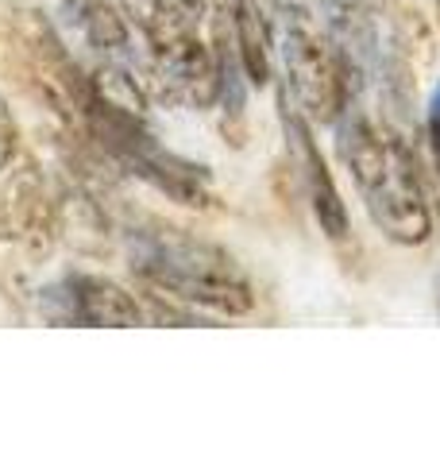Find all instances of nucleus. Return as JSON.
I'll use <instances>...</instances> for the list:
<instances>
[{
	"mask_svg": "<svg viewBox=\"0 0 440 464\" xmlns=\"http://www.w3.org/2000/svg\"><path fill=\"white\" fill-rule=\"evenodd\" d=\"M62 201L51 194L32 155H16L0 170V240H20L27 252H51L62 232Z\"/></svg>",
	"mask_w": 440,
	"mask_h": 464,
	"instance_id": "423d86ee",
	"label": "nucleus"
},
{
	"mask_svg": "<svg viewBox=\"0 0 440 464\" xmlns=\"http://www.w3.org/2000/svg\"><path fill=\"white\" fill-rule=\"evenodd\" d=\"M340 148L356 179V190L363 198L371 221L387 240L402 248H417L433 232V213L425 201V182L417 155L409 151L402 136L390 128L367 121V116H348Z\"/></svg>",
	"mask_w": 440,
	"mask_h": 464,
	"instance_id": "f03ea898",
	"label": "nucleus"
},
{
	"mask_svg": "<svg viewBox=\"0 0 440 464\" xmlns=\"http://www.w3.org/2000/svg\"><path fill=\"white\" fill-rule=\"evenodd\" d=\"M158 5H167L170 12H178V16L189 20V24H201V16H205V0H158Z\"/></svg>",
	"mask_w": 440,
	"mask_h": 464,
	"instance_id": "f8f14e48",
	"label": "nucleus"
},
{
	"mask_svg": "<svg viewBox=\"0 0 440 464\" xmlns=\"http://www.w3.org/2000/svg\"><path fill=\"white\" fill-rule=\"evenodd\" d=\"M16 155H20V128H16L12 109L5 105V97H0V170H5Z\"/></svg>",
	"mask_w": 440,
	"mask_h": 464,
	"instance_id": "9b49d317",
	"label": "nucleus"
},
{
	"mask_svg": "<svg viewBox=\"0 0 440 464\" xmlns=\"http://www.w3.org/2000/svg\"><path fill=\"white\" fill-rule=\"evenodd\" d=\"M429 109H433V112H440V85H436L433 97H429Z\"/></svg>",
	"mask_w": 440,
	"mask_h": 464,
	"instance_id": "4468645a",
	"label": "nucleus"
},
{
	"mask_svg": "<svg viewBox=\"0 0 440 464\" xmlns=\"http://www.w3.org/2000/svg\"><path fill=\"white\" fill-rule=\"evenodd\" d=\"M436 20H440V0H436Z\"/></svg>",
	"mask_w": 440,
	"mask_h": 464,
	"instance_id": "dca6fc26",
	"label": "nucleus"
},
{
	"mask_svg": "<svg viewBox=\"0 0 440 464\" xmlns=\"http://www.w3.org/2000/svg\"><path fill=\"white\" fill-rule=\"evenodd\" d=\"M436 302H440V275H436Z\"/></svg>",
	"mask_w": 440,
	"mask_h": 464,
	"instance_id": "2eb2a0df",
	"label": "nucleus"
},
{
	"mask_svg": "<svg viewBox=\"0 0 440 464\" xmlns=\"http://www.w3.org/2000/svg\"><path fill=\"white\" fill-rule=\"evenodd\" d=\"M70 298V317L93 329H136L147 322V310L128 295L120 283L105 279V275L73 271L62 279Z\"/></svg>",
	"mask_w": 440,
	"mask_h": 464,
	"instance_id": "6e6552de",
	"label": "nucleus"
},
{
	"mask_svg": "<svg viewBox=\"0 0 440 464\" xmlns=\"http://www.w3.org/2000/svg\"><path fill=\"white\" fill-rule=\"evenodd\" d=\"M16 43L24 51L27 74H32V85H35V93L43 97V105H47L58 121L70 128V132L85 136L90 74H81V66L73 63L70 51L62 47V39L54 35V27L32 8L16 12Z\"/></svg>",
	"mask_w": 440,
	"mask_h": 464,
	"instance_id": "39448f33",
	"label": "nucleus"
},
{
	"mask_svg": "<svg viewBox=\"0 0 440 464\" xmlns=\"http://www.w3.org/2000/svg\"><path fill=\"white\" fill-rule=\"evenodd\" d=\"M282 66L290 97L317 124H336L348 109V66L340 51L317 32L310 16L290 12L282 32Z\"/></svg>",
	"mask_w": 440,
	"mask_h": 464,
	"instance_id": "20e7f679",
	"label": "nucleus"
},
{
	"mask_svg": "<svg viewBox=\"0 0 440 464\" xmlns=\"http://www.w3.org/2000/svg\"><path fill=\"white\" fill-rule=\"evenodd\" d=\"M70 20L78 24L81 39L90 43L97 54H105L109 63H128L131 58V27L128 12L116 0H62Z\"/></svg>",
	"mask_w": 440,
	"mask_h": 464,
	"instance_id": "1a4fd4ad",
	"label": "nucleus"
},
{
	"mask_svg": "<svg viewBox=\"0 0 440 464\" xmlns=\"http://www.w3.org/2000/svg\"><path fill=\"white\" fill-rule=\"evenodd\" d=\"M120 5L147 43V70L155 93L186 109L216 105L225 74H220L216 47H205L197 24L182 20L158 0H120Z\"/></svg>",
	"mask_w": 440,
	"mask_h": 464,
	"instance_id": "7ed1b4c3",
	"label": "nucleus"
},
{
	"mask_svg": "<svg viewBox=\"0 0 440 464\" xmlns=\"http://www.w3.org/2000/svg\"><path fill=\"white\" fill-rule=\"evenodd\" d=\"M131 275L170 302L194 310H213L220 317H244L255 310V286L247 271L220 244L194 237L189 228L147 221L128 232Z\"/></svg>",
	"mask_w": 440,
	"mask_h": 464,
	"instance_id": "f257e3e1",
	"label": "nucleus"
},
{
	"mask_svg": "<svg viewBox=\"0 0 440 464\" xmlns=\"http://www.w3.org/2000/svg\"><path fill=\"white\" fill-rule=\"evenodd\" d=\"M320 5H325L336 32L367 43V35H371V8H367V0H320Z\"/></svg>",
	"mask_w": 440,
	"mask_h": 464,
	"instance_id": "9d476101",
	"label": "nucleus"
},
{
	"mask_svg": "<svg viewBox=\"0 0 440 464\" xmlns=\"http://www.w3.org/2000/svg\"><path fill=\"white\" fill-rule=\"evenodd\" d=\"M278 116H282V132L290 140V151H293V163H298V174H301V186H305V198L317 213V225L325 237L332 240H344L351 232V221H348V209H344V198L336 190L332 182V170L320 155L317 140L310 132V116L301 109L290 105V93L282 90L278 93Z\"/></svg>",
	"mask_w": 440,
	"mask_h": 464,
	"instance_id": "0eeeda50",
	"label": "nucleus"
},
{
	"mask_svg": "<svg viewBox=\"0 0 440 464\" xmlns=\"http://www.w3.org/2000/svg\"><path fill=\"white\" fill-rule=\"evenodd\" d=\"M425 136H429V155H433V167L440 170V112H425Z\"/></svg>",
	"mask_w": 440,
	"mask_h": 464,
	"instance_id": "ddd939ff",
	"label": "nucleus"
}]
</instances>
